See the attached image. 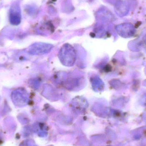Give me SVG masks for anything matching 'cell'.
Segmentation results:
<instances>
[{"label":"cell","mask_w":146,"mask_h":146,"mask_svg":"<svg viewBox=\"0 0 146 146\" xmlns=\"http://www.w3.org/2000/svg\"><path fill=\"white\" fill-rule=\"evenodd\" d=\"M59 57L61 62L63 65L68 67L72 66L76 60L75 50L70 44H64L59 52Z\"/></svg>","instance_id":"obj_1"},{"label":"cell","mask_w":146,"mask_h":146,"mask_svg":"<svg viewBox=\"0 0 146 146\" xmlns=\"http://www.w3.org/2000/svg\"><path fill=\"white\" fill-rule=\"evenodd\" d=\"M53 45L45 43H37L32 46L31 52L32 54L38 55H42L49 53Z\"/></svg>","instance_id":"obj_2"},{"label":"cell","mask_w":146,"mask_h":146,"mask_svg":"<svg viewBox=\"0 0 146 146\" xmlns=\"http://www.w3.org/2000/svg\"><path fill=\"white\" fill-rule=\"evenodd\" d=\"M9 21L14 25H19L21 21V9L19 4L14 3L11 6L9 12Z\"/></svg>","instance_id":"obj_3"},{"label":"cell","mask_w":146,"mask_h":146,"mask_svg":"<svg viewBox=\"0 0 146 146\" xmlns=\"http://www.w3.org/2000/svg\"><path fill=\"white\" fill-rule=\"evenodd\" d=\"M116 30L119 35L124 37L131 36L135 32L133 26L129 23H123L118 25L116 27Z\"/></svg>","instance_id":"obj_4"},{"label":"cell","mask_w":146,"mask_h":146,"mask_svg":"<svg viewBox=\"0 0 146 146\" xmlns=\"http://www.w3.org/2000/svg\"><path fill=\"white\" fill-rule=\"evenodd\" d=\"M115 11L117 15L120 17H123L128 13V6L125 2L118 1L115 6Z\"/></svg>","instance_id":"obj_5"}]
</instances>
